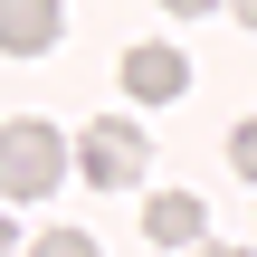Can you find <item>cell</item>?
Returning <instances> with one entry per match:
<instances>
[{"label": "cell", "mask_w": 257, "mask_h": 257, "mask_svg": "<svg viewBox=\"0 0 257 257\" xmlns=\"http://www.w3.org/2000/svg\"><path fill=\"white\" fill-rule=\"evenodd\" d=\"M57 181H67V143H57V124L19 114V124L0 134V191H10V200H48Z\"/></svg>", "instance_id": "obj_1"}, {"label": "cell", "mask_w": 257, "mask_h": 257, "mask_svg": "<svg viewBox=\"0 0 257 257\" xmlns=\"http://www.w3.org/2000/svg\"><path fill=\"white\" fill-rule=\"evenodd\" d=\"M143 153H153V143H143L124 114H105V124H86V143H76V172H86L95 191H134V181H143Z\"/></svg>", "instance_id": "obj_2"}, {"label": "cell", "mask_w": 257, "mask_h": 257, "mask_svg": "<svg viewBox=\"0 0 257 257\" xmlns=\"http://www.w3.org/2000/svg\"><path fill=\"white\" fill-rule=\"evenodd\" d=\"M181 86H191V57H181V48H153V38L124 48V95H134V105H172Z\"/></svg>", "instance_id": "obj_3"}, {"label": "cell", "mask_w": 257, "mask_h": 257, "mask_svg": "<svg viewBox=\"0 0 257 257\" xmlns=\"http://www.w3.org/2000/svg\"><path fill=\"white\" fill-rule=\"evenodd\" d=\"M200 229H210V210H200L191 191H153V210H143V238H153V248H210Z\"/></svg>", "instance_id": "obj_4"}, {"label": "cell", "mask_w": 257, "mask_h": 257, "mask_svg": "<svg viewBox=\"0 0 257 257\" xmlns=\"http://www.w3.org/2000/svg\"><path fill=\"white\" fill-rule=\"evenodd\" d=\"M0 48H10V57L57 48V0H0Z\"/></svg>", "instance_id": "obj_5"}, {"label": "cell", "mask_w": 257, "mask_h": 257, "mask_svg": "<svg viewBox=\"0 0 257 257\" xmlns=\"http://www.w3.org/2000/svg\"><path fill=\"white\" fill-rule=\"evenodd\" d=\"M29 257H105L86 229H48V238H29Z\"/></svg>", "instance_id": "obj_6"}, {"label": "cell", "mask_w": 257, "mask_h": 257, "mask_svg": "<svg viewBox=\"0 0 257 257\" xmlns=\"http://www.w3.org/2000/svg\"><path fill=\"white\" fill-rule=\"evenodd\" d=\"M229 162H238V172H248V181H257V114H248V124H238V143H229Z\"/></svg>", "instance_id": "obj_7"}, {"label": "cell", "mask_w": 257, "mask_h": 257, "mask_svg": "<svg viewBox=\"0 0 257 257\" xmlns=\"http://www.w3.org/2000/svg\"><path fill=\"white\" fill-rule=\"evenodd\" d=\"M172 10H181V19H200V10H219V0H172Z\"/></svg>", "instance_id": "obj_8"}, {"label": "cell", "mask_w": 257, "mask_h": 257, "mask_svg": "<svg viewBox=\"0 0 257 257\" xmlns=\"http://www.w3.org/2000/svg\"><path fill=\"white\" fill-rule=\"evenodd\" d=\"M191 257H257V248H191Z\"/></svg>", "instance_id": "obj_9"}, {"label": "cell", "mask_w": 257, "mask_h": 257, "mask_svg": "<svg viewBox=\"0 0 257 257\" xmlns=\"http://www.w3.org/2000/svg\"><path fill=\"white\" fill-rule=\"evenodd\" d=\"M229 10H238V19H248V29H257V0H229Z\"/></svg>", "instance_id": "obj_10"}]
</instances>
